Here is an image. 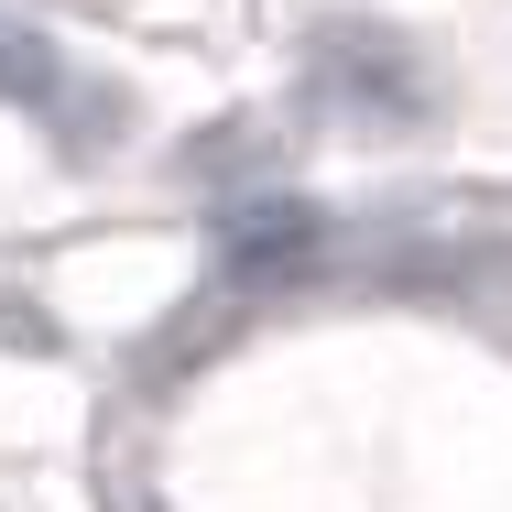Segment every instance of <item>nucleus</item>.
Returning a JSON list of instances; mask_svg holds the SVG:
<instances>
[{"label": "nucleus", "mask_w": 512, "mask_h": 512, "mask_svg": "<svg viewBox=\"0 0 512 512\" xmlns=\"http://www.w3.org/2000/svg\"><path fill=\"white\" fill-rule=\"evenodd\" d=\"M306 262H316V207L262 197V207L229 218V273H240V284H284V273H306Z\"/></svg>", "instance_id": "1"}, {"label": "nucleus", "mask_w": 512, "mask_h": 512, "mask_svg": "<svg viewBox=\"0 0 512 512\" xmlns=\"http://www.w3.org/2000/svg\"><path fill=\"white\" fill-rule=\"evenodd\" d=\"M55 88H66V66H55V44H44V33H22V22H0V99L44 109Z\"/></svg>", "instance_id": "2"}, {"label": "nucleus", "mask_w": 512, "mask_h": 512, "mask_svg": "<svg viewBox=\"0 0 512 512\" xmlns=\"http://www.w3.org/2000/svg\"><path fill=\"white\" fill-rule=\"evenodd\" d=\"M0 349H55V327L22 306V295H0Z\"/></svg>", "instance_id": "3"}]
</instances>
